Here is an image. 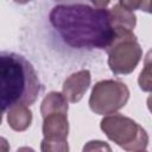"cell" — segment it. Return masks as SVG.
I'll use <instances>...</instances> for the list:
<instances>
[{
  "mask_svg": "<svg viewBox=\"0 0 152 152\" xmlns=\"http://www.w3.org/2000/svg\"><path fill=\"white\" fill-rule=\"evenodd\" d=\"M68 100L64 95L58 91H51L44 97L40 104V114L44 118L45 115L55 112L68 113Z\"/></svg>",
  "mask_w": 152,
  "mask_h": 152,
  "instance_id": "30bf717a",
  "label": "cell"
},
{
  "mask_svg": "<svg viewBox=\"0 0 152 152\" xmlns=\"http://www.w3.org/2000/svg\"><path fill=\"white\" fill-rule=\"evenodd\" d=\"M68 133H69V122L68 113L55 112L45 115L43 118V135L44 139L40 145L43 152L69 151L68 146Z\"/></svg>",
  "mask_w": 152,
  "mask_h": 152,
  "instance_id": "8992f818",
  "label": "cell"
},
{
  "mask_svg": "<svg viewBox=\"0 0 152 152\" xmlns=\"http://www.w3.org/2000/svg\"><path fill=\"white\" fill-rule=\"evenodd\" d=\"M8 150H10V144H8V141H7L5 138L0 137V152H7Z\"/></svg>",
  "mask_w": 152,
  "mask_h": 152,
  "instance_id": "9a60e30c",
  "label": "cell"
},
{
  "mask_svg": "<svg viewBox=\"0 0 152 152\" xmlns=\"http://www.w3.org/2000/svg\"><path fill=\"white\" fill-rule=\"evenodd\" d=\"M90 1L94 5V7H97V8H106L110 2V0H90Z\"/></svg>",
  "mask_w": 152,
  "mask_h": 152,
  "instance_id": "5bb4252c",
  "label": "cell"
},
{
  "mask_svg": "<svg viewBox=\"0 0 152 152\" xmlns=\"http://www.w3.org/2000/svg\"><path fill=\"white\" fill-rule=\"evenodd\" d=\"M14 2H17V4H20V5H24V4H27V2H30L31 0H13Z\"/></svg>",
  "mask_w": 152,
  "mask_h": 152,
  "instance_id": "2e32d148",
  "label": "cell"
},
{
  "mask_svg": "<svg viewBox=\"0 0 152 152\" xmlns=\"http://www.w3.org/2000/svg\"><path fill=\"white\" fill-rule=\"evenodd\" d=\"M8 126L17 132L26 131L32 122V112L28 109V106L18 104L8 109L7 114Z\"/></svg>",
  "mask_w": 152,
  "mask_h": 152,
  "instance_id": "9c48e42d",
  "label": "cell"
},
{
  "mask_svg": "<svg viewBox=\"0 0 152 152\" xmlns=\"http://www.w3.org/2000/svg\"><path fill=\"white\" fill-rule=\"evenodd\" d=\"M100 127L109 140L126 151H144L148 145L146 131L134 120L121 114L113 113V115L104 116Z\"/></svg>",
  "mask_w": 152,
  "mask_h": 152,
  "instance_id": "3957f363",
  "label": "cell"
},
{
  "mask_svg": "<svg viewBox=\"0 0 152 152\" xmlns=\"http://www.w3.org/2000/svg\"><path fill=\"white\" fill-rule=\"evenodd\" d=\"M106 50L108 52V65L115 75L133 72L142 57V49L133 32H116Z\"/></svg>",
  "mask_w": 152,
  "mask_h": 152,
  "instance_id": "277c9868",
  "label": "cell"
},
{
  "mask_svg": "<svg viewBox=\"0 0 152 152\" xmlns=\"http://www.w3.org/2000/svg\"><path fill=\"white\" fill-rule=\"evenodd\" d=\"M112 148L104 144L103 141H100V140H93V141H89L84 147H83V151H110Z\"/></svg>",
  "mask_w": 152,
  "mask_h": 152,
  "instance_id": "4fadbf2b",
  "label": "cell"
},
{
  "mask_svg": "<svg viewBox=\"0 0 152 152\" xmlns=\"http://www.w3.org/2000/svg\"><path fill=\"white\" fill-rule=\"evenodd\" d=\"M150 53L147 55L146 63H145V69L140 72L139 76V86L142 90L150 91L151 90V72H150Z\"/></svg>",
  "mask_w": 152,
  "mask_h": 152,
  "instance_id": "7c38bea8",
  "label": "cell"
},
{
  "mask_svg": "<svg viewBox=\"0 0 152 152\" xmlns=\"http://www.w3.org/2000/svg\"><path fill=\"white\" fill-rule=\"evenodd\" d=\"M90 82H91L90 71L87 69L80 70L70 75L64 81L62 94L69 102L76 103L83 97V95L86 94V91L90 86Z\"/></svg>",
  "mask_w": 152,
  "mask_h": 152,
  "instance_id": "52a82bcc",
  "label": "cell"
},
{
  "mask_svg": "<svg viewBox=\"0 0 152 152\" xmlns=\"http://www.w3.org/2000/svg\"><path fill=\"white\" fill-rule=\"evenodd\" d=\"M122 7H125L128 11H135L141 10L145 12H150V0H119Z\"/></svg>",
  "mask_w": 152,
  "mask_h": 152,
  "instance_id": "8fae6325",
  "label": "cell"
},
{
  "mask_svg": "<svg viewBox=\"0 0 152 152\" xmlns=\"http://www.w3.org/2000/svg\"><path fill=\"white\" fill-rule=\"evenodd\" d=\"M49 19L62 39L76 49H107L115 36L106 8L62 4L51 10Z\"/></svg>",
  "mask_w": 152,
  "mask_h": 152,
  "instance_id": "6da1fadb",
  "label": "cell"
},
{
  "mask_svg": "<svg viewBox=\"0 0 152 152\" xmlns=\"http://www.w3.org/2000/svg\"><path fill=\"white\" fill-rule=\"evenodd\" d=\"M110 23L114 32H132L137 24L135 14L116 4L109 10Z\"/></svg>",
  "mask_w": 152,
  "mask_h": 152,
  "instance_id": "ba28073f",
  "label": "cell"
},
{
  "mask_svg": "<svg viewBox=\"0 0 152 152\" xmlns=\"http://www.w3.org/2000/svg\"><path fill=\"white\" fill-rule=\"evenodd\" d=\"M1 121H2V110L0 109V124H1Z\"/></svg>",
  "mask_w": 152,
  "mask_h": 152,
  "instance_id": "e0dca14e",
  "label": "cell"
},
{
  "mask_svg": "<svg viewBox=\"0 0 152 152\" xmlns=\"http://www.w3.org/2000/svg\"><path fill=\"white\" fill-rule=\"evenodd\" d=\"M42 84L32 64L21 55L0 51V109L36 102Z\"/></svg>",
  "mask_w": 152,
  "mask_h": 152,
  "instance_id": "7a4b0ae2",
  "label": "cell"
},
{
  "mask_svg": "<svg viewBox=\"0 0 152 152\" xmlns=\"http://www.w3.org/2000/svg\"><path fill=\"white\" fill-rule=\"evenodd\" d=\"M128 99L129 90L124 82L103 80L93 87L89 97V107L95 114L108 115L124 108Z\"/></svg>",
  "mask_w": 152,
  "mask_h": 152,
  "instance_id": "5b68a950",
  "label": "cell"
}]
</instances>
